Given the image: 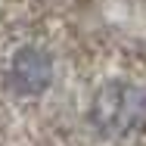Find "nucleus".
Returning <instances> with one entry per match:
<instances>
[{"label":"nucleus","instance_id":"f03ea898","mask_svg":"<svg viewBox=\"0 0 146 146\" xmlns=\"http://www.w3.org/2000/svg\"><path fill=\"white\" fill-rule=\"evenodd\" d=\"M53 81V59L40 47H22L9 62V84L22 96H37Z\"/></svg>","mask_w":146,"mask_h":146},{"label":"nucleus","instance_id":"f257e3e1","mask_svg":"<svg viewBox=\"0 0 146 146\" xmlns=\"http://www.w3.org/2000/svg\"><path fill=\"white\" fill-rule=\"evenodd\" d=\"M90 121L106 137H127L146 121V90L134 81H106L90 103Z\"/></svg>","mask_w":146,"mask_h":146}]
</instances>
